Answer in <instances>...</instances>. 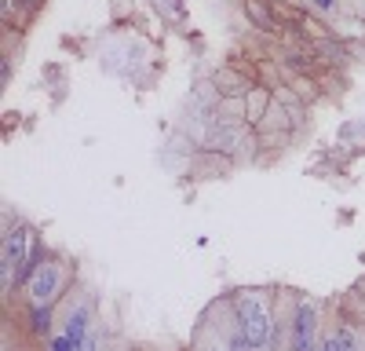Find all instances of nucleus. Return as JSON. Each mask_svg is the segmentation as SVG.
<instances>
[{
	"label": "nucleus",
	"instance_id": "obj_1",
	"mask_svg": "<svg viewBox=\"0 0 365 351\" xmlns=\"http://www.w3.org/2000/svg\"><path fill=\"white\" fill-rule=\"evenodd\" d=\"M234 311H237V326H241V333H245V340H249L256 351L267 347V340H270V322H274L270 300L259 297V292H241L237 304H234Z\"/></svg>",
	"mask_w": 365,
	"mask_h": 351
},
{
	"label": "nucleus",
	"instance_id": "obj_3",
	"mask_svg": "<svg viewBox=\"0 0 365 351\" xmlns=\"http://www.w3.org/2000/svg\"><path fill=\"white\" fill-rule=\"evenodd\" d=\"M314 304L303 300L296 307V318H292V351H314V330H318V322H314Z\"/></svg>",
	"mask_w": 365,
	"mask_h": 351
},
{
	"label": "nucleus",
	"instance_id": "obj_8",
	"mask_svg": "<svg viewBox=\"0 0 365 351\" xmlns=\"http://www.w3.org/2000/svg\"><path fill=\"white\" fill-rule=\"evenodd\" d=\"M81 351H99V337H96V333H91V337H88V340L81 344Z\"/></svg>",
	"mask_w": 365,
	"mask_h": 351
},
{
	"label": "nucleus",
	"instance_id": "obj_9",
	"mask_svg": "<svg viewBox=\"0 0 365 351\" xmlns=\"http://www.w3.org/2000/svg\"><path fill=\"white\" fill-rule=\"evenodd\" d=\"M322 351H340V340H336V337L325 340V344H322Z\"/></svg>",
	"mask_w": 365,
	"mask_h": 351
},
{
	"label": "nucleus",
	"instance_id": "obj_10",
	"mask_svg": "<svg viewBox=\"0 0 365 351\" xmlns=\"http://www.w3.org/2000/svg\"><path fill=\"white\" fill-rule=\"evenodd\" d=\"M314 8H322V11H329V8H332V0H314Z\"/></svg>",
	"mask_w": 365,
	"mask_h": 351
},
{
	"label": "nucleus",
	"instance_id": "obj_7",
	"mask_svg": "<svg viewBox=\"0 0 365 351\" xmlns=\"http://www.w3.org/2000/svg\"><path fill=\"white\" fill-rule=\"evenodd\" d=\"M51 351H77V347H73V340H70V337L63 333V337H58V340L51 344Z\"/></svg>",
	"mask_w": 365,
	"mask_h": 351
},
{
	"label": "nucleus",
	"instance_id": "obj_5",
	"mask_svg": "<svg viewBox=\"0 0 365 351\" xmlns=\"http://www.w3.org/2000/svg\"><path fill=\"white\" fill-rule=\"evenodd\" d=\"M336 340H340V351H358V340H354V333H351V330H340V333H336Z\"/></svg>",
	"mask_w": 365,
	"mask_h": 351
},
{
	"label": "nucleus",
	"instance_id": "obj_4",
	"mask_svg": "<svg viewBox=\"0 0 365 351\" xmlns=\"http://www.w3.org/2000/svg\"><path fill=\"white\" fill-rule=\"evenodd\" d=\"M88 318H91V311L88 307H77V311H70V326H66V337L73 340V347L81 351V344L91 337L88 333Z\"/></svg>",
	"mask_w": 365,
	"mask_h": 351
},
{
	"label": "nucleus",
	"instance_id": "obj_6",
	"mask_svg": "<svg viewBox=\"0 0 365 351\" xmlns=\"http://www.w3.org/2000/svg\"><path fill=\"white\" fill-rule=\"evenodd\" d=\"M48 326H51V322H48V307L41 311V304L34 307V330H44L48 333Z\"/></svg>",
	"mask_w": 365,
	"mask_h": 351
},
{
	"label": "nucleus",
	"instance_id": "obj_11",
	"mask_svg": "<svg viewBox=\"0 0 365 351\" xmlns=\"http://www.w3.org/2000/svg\"><path fill=\"white\" fill-rule=\"evenodd\" d=\"M212 351H223V347H212Z\"/></svg>",
	"mask_w": 365,
	"mask_h": 351
},
{
	"label": "nucleus",
	"instance_id": "obj_2",
	"mask_svg": "<svg viewBox=\"0 0 365 351\" xmlns=\"http://www.w3.org/2000/svg\"><path fill=\"white\" fill-rule=\"evenodd\" d=\"M58 285H63V271L55 263H41L29 278V300L34 304H51L58 297Z\"/></svg>",
	"mask_w": 365,
	"mask_h": 351
}]
</instances>
